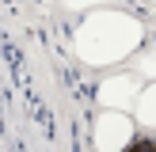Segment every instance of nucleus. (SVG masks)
Masks as SVG:
<instances>
[{"label": "nucleus", "mask_w": 156, "mask_h": 152, "mask_svg": "<svg viewBox=\"0 0 156 152\" xmlns=\"http://www.w3.org/2000/svg\"><path fill=\"white\" fill-rule=\"evenodd\" d=\"M126 152H156V141H137V144H129Z\"/></svg>", "instance_id": "1"}]
</instances>
